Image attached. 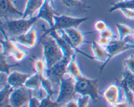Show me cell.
Segmentation results:
<instances>
[{
	"label": "cell",
	"mask_w": 134,
	"mask_h": 107,
	"mask_svg": "<svg viewBox=\"0 0 134 107\" xmlns=\"http://www.w3.org/2000/svg\"><path fill=\"white\" fill-rule=\"evenodd\" d=\"M98 85V80L84 76L76 80V93L82 96H88L93 103H96L99 99Z\"/></svg>",
	"instance_id": "obj_3"
},
{
	"label": "cell",
	"mask_w": 134,
	"mask_h": 107,
	"mask_svg": "<svg viewBox=\"0 0 134 107\" xmlns=\"http://www.w3.org/2000/svg\"><path fill=\"white\" fill-rule=\"evenodd\" d=\"M124 64H125V67L134 74V55L132 54L128 56L125 60H124Z\"/></svg>",
	"instance_id": "obj_29"
},
{
	"label": "cell",
	"mask_w": 134,
	"mask_h": 107,
	"mask_svg": "<svg viewBox=\"0 0 134 107\" xmlns=\"http://www.w3.org/2000/svg\"><path fill=\"white\" fill-rule=\"evenodd\" d=\"M24 86L31 91H39L41 89H42L41 80L37 73H35V74L30 76L26 80Z\"/></svg>",
	"instance_id": "obj_20"
},
{
	"label": "cell",
	"mask_w": 134,
	"mask_h": 107,
	"mask_svg": "<svg viewBox=\"0 0 134 107\" xmlns=\"http://www.w3.org/2000/svg\"><path fill=\"white\" fill-rule=\"evenodd\" d=\"M45 1H48V2H49V3H52L54 1V0H45Z\"/></svg>",
	"instance_id": "obj_36"
},
{
	"label": "cell",
	"mask_w": 134,
	"mask_h": 107,
	"mask_svg": "<svg viewBox=\"0 0 134 107\" xmlns=\"http://www.w3.org/2000/svg\"><path fill=\"white\" fill-rule=\"evenodd\" d=\"M7 57L5 56V55L1 54V58H0V61H1V73L6 74L7 75L10 74V69L12 67H16L19 65V64L15 63V64H9V63L7 61L6 58Z\"/></svg>",
	"instance_id": "obj_25"
},
{
	"label": "cell",
	"mask_w": 134,
	"mask_h": 107,
	"mask_svg": "<svg viewBox=\"0 0 134 107\" xmlns=\"http://www.w3.org/2000/svg\"><path fill=\"white\" fill-rule=\"evenodd\" d=\"M10 39L17 44L23 45L29 48H33L36 46L37 43V32L36 28L33 26L25 33L19 36L12 37Z\"/></svg>",
	"instance_id": "obj_11"
},
{
	"label": "cell",
	"mask_w": 134,
	"mask_h": 107,
	"mask_svg": "<svg viewBox=\"0 0 134 107\" xmlns=\"http://www.w3.org/2000/svg\"><path fill=\"white\" fill-rule=\"evenodd\" d=\"M38 20L37 16L28 19L21 18L6 20L1 23V31H4L10 38L19 36L31 29Z\"/></svg>",
	"instance_id": "obj_2"
},
{
	"label": "cell",
	"mask_w": 134,
	"mask_h": 107,
	"mask_svg": "<svg viewBox=\"0 0 134 107\" xmlns=\"http://www.w3.org/2000/svg\"><path fill=\"white\" fill-rule=\"evenodd\" d=\"M41 100L36 97H33L32 95L30 97L28 101L27 107H39L40 105Z\"/></svg>",
	"instance_id": "obj_32"
},
{
	"label": "cell",
	"mask_w": 134,
	"mask_h": 107,
	"mask_svg": "<svg viewBox=\"0 0 134 107\" xmlns=\"http://www.w3.org/2000/svg\"><path fill=\"white\" fill-rule=\"evenodd\" d=\"M109 28V27L106 22H105L104 20H98L94 23V29L98 33H101L103 31H105V30L108 29Z\"/></svg>",
	"instance_id": "obj_28"
},
{
	"label": "cell",
	"mask_w": 134,
	"mask_h": 107,
	"mask_svg": "<svg viewBox=\"0 0 134 107\" xmlns=\"http://www.w3.org/2000/svg\"><path fill=\"white\" fill-rule=\"evenodd\" d=\"M91 47L94 60L103 63V65H102V66L100 67V69H99L100 73H102V70H103L107 64V61H108L109 60L108 52H107L105 47L100 45L97 41L93 40L92 42Z\"/></svg>",
	"instance_id": "obj_14"
},
{
	"label": "cell",
	"mask_w": 134,
	"mask_h": 107,
	"mask_svg": "<svg viewBox=\"0 0 134 107\" xmlns=\"http://www.w3.org/2000/svg\"><path fill=\"white\" fill-rule=\"evenodd\" d=\"M67 74L74 78L75 80L84 77V74L81 71L80 67L76 60V55L72 57L71 60L69 61L67 67Z\"/></svg>",
	"instance_id": "obj_18"
},
{
	"label": "cell",
	"mask_w": 134,
	"mask_h": 107,
	"mask_svg": "<svg viewBox=\"0 0 134 107\" xmlns=\"http://www.w3.org/2000/svg\"><path fill=\"white\" fill-rule=\"evenodd\" d=\"M116 28L119 33V39L124 40L126 38L130 35H133L134 29L124 23H116Z\"/></svg>",
	"instance_id": "obj_22"
},
{
	"label": "cell",
	"mask_w": 134,
	"mask_h": 107,
	"mask_svg": "<svg viewBox=\"0 0 134 107\" xmlns=\"http://www.w3.org/2000/svg\"><path fill=\"white\" fill-rule=\"evenodd\" d=\"M45 0H27L23 12V18L33 17L32 16L41 8Z\"/></svg>",
	"instance_id": "obj_17"
},
{
	"label": "cell",
	"mask_w": 134,
	"mask_h": 107,
	"mask_svg": "<svg viewBox=\"0 0 134 107\" xmlns=\"http://www.w3.org/2000/svg\"><path fill=\"white\" fill-rule=\"evenodd\" d=\"M89 18H75L67 15L58 16H54V24L52 27L48 29H44L43 35H47L51 31H58V30H65L70 28H77L83 22L88 20Z\"/></svg>",
	"instance_id": "obj_4"
},
{
	"label": "cell",
	"mask_w": 134,
	"mask_h": 107,
	"mask_svg": "<svg viewBox=\"0 0 134 107\" xmlns=\"http://www.w3.org/2000/svg\"><path fill=\"white\" fill-rule=\"evenodd\" d=\"M90 98L88 96L81 95L78 100V107H88L89 100Z\"/></svg>",
	"instance_id": "obj_31"
},
{
	"label": "cell",
	"mask_w": 134,
	"mask_h": 107,
	"mask_svg": "<svg viewBox=\"0 0 134 107\" xmlns=\"http://www.w3.org/2000/svg\"><path fill=\"white\" fill-rule=\"evenodd\" d=\"M119 85H126L131 90L134 88V74L125 67L122 73V78L119 81Z\"/></svg>",
	"instance_id": "obj_21"
},
{
	"label": "cell",
	"mask_w": 134,
	"mask_h": 107,
	"mask_svg": "<svg viewBox=\"0 0 134 107\" xmlns=\"http://www.w3.org/2000/svg\"><path fill=\"white\" fill-rule=\"evenodd\" d=\"M14 90L8 84L1 87L0 91V107H12L10 104V96Z\"/></svg>",
	"instance_id": "obj_19"
},
{
	"label": "cell",
	"mask_w": 134,
	"mask_h": 107,
	"mask_svg": "<svg viewBox=\"0 0 134 107\" xmlns=\"http://www.w3.org/2000/svg\"><path fill=\"white\" fill-rule=\"evenodd\" d=\"M64 6L69 9H77L80 10H85L90 7L84 3L81 0H61Z\"/></svg>",
	"instance_id": "obj_23"
},
{
	"label": "cell",
	"mask_w": 134,
	"mask_h": 107,
	"mask_svg": "<svg viewBox=\"0 0 134 107\" xmlns=\"http://www.w3.org/2000/svg\"><path fill=\"white\" fill-rule=\"evenodd\" d=\"M64 31L66 33L67 35H68V40H69L70 44L77 51L78 53L83 55V56H85L87 58L94 60L93 56H88L86 53L82 52V51L79 50V48L82 44H85V43H88V42H87L85 40V35L86 34L85 33L81 32L77 28L67 29H65Z\"/></svg>",
	"instance_id": "obj_8"
},
{
	"label": "cell",
	"mask_w": 134,
	"mask_h": 107,
	"mask_svg": "<svg viewBox=\"0 0 134 107\" xmlns=\"http://www.w3.org/2000/svg\"><path fill=\"white\" fill-rule=\"evenodd\" d=\"M30 75L18 71H13L8 74L7 77V84L14 89L24 87Z\"/></svg>",
	"instance_id": "obj_15"
},
{
	"label": "cell",
	"mask_w": 134,
	"mask_h": 107,
	"mask_svg": "<svg viewBox=\"0 0 134 107\" xmlns=\"http://www.w3.org/2000/svg\"><path fill=\"white\" fill-rule=\"evenodd\" d=\"M133 38H134V32H133Z\"/></svg>",
	"instance_id": "obj_39"
},
{
	"label": "cell",
	"mask_w": 134,
	"mask_h": 107,
	"mask_svg": "<svg viewBox=\"0 0 134 107\" xmlns=\"http://www.w3.org/2000/svg\"><path fill=\"white\" fill-rule=\"evenodd\" d=\"M111 39H105V38L103 37H99V38H98V40H97V42H98L100 45L103 46L104 47H106L107 46H108L109 44H110V43H111Z\"/></svg>",
	"instance_id": "obj_34"
},
{
	"label": "cell",
	"mask_w": 134,
	"mask_h": 107,
	"mask_svg": "<svg viewBox=\"0 0 134 107\" xmlns=\"http://www.w3.org/2000/svg\"><path fill=\"white\" fill-rule=\"evenodd\" d=\"M61 106L56 100H52L51 96L47 95V97L41 99V103L39 107H58Z\"/></svg>",
	"instance_id": "obj_27"
},
{
	"label": "cell",
	"mask_w": 134,
	"mask_h": 107,
	"mask_svg": "<svg viewBox=\"0 0 134 107\" xmlns=\"http://www.w3.org/2000/svg\"><path fill=\"white\" fill-rule=\"evenodd\" d=\"M64 107H78V100L75 99H72L70 101L68 102Z\"/></svg>",
	"instance_id": "obj_35"
},
{
	"label": "cell",
	"mask_w": 134,
	"mask_h": 107,
	"mask_svg": "<svg viewBox=\"0 0 134 107\" xmlns=\"http://www.w3.org/2000/svg\"><path fill=\"white\" fill-rule=\"evenodd\" d=\"M13 1V0H0V18L1 19L9 20L10 16L22 18L23 13L14 7Z\"/></svg>",
	"instance_id": "obj_12"
},
{
	"label": "cell",
	"mask_w": 134,
	"mask_h": 107,
	"mask_svg": "<svg viewBox=\"0 0 134 107\" xmlns=\"http://www.w3.org/2000/svg\"><path fill=\"white\" fill-rule=\"evenodd\" d=\"M99 37H103L105 38V39H116V35L114 33L113 31L110 28H109L108 29L105 30V31H103L102 32L99 33Z\"/></svg>",
	"instance_id": "obj_30"
},
{
	"label": "cell",
	"mask_w": 134,
	"mask_h": 107,
	"mask_svg": "<svg viewBox=\"0 0 134 107\" xmlns=\"http://www.w3.org/2000/svg\"><path fill=\"white\" fill-rule=\"evenodd\" d=\"M1 32L5 39L1 40V54L6 57H13L16 62L23 61L28 55V52L20 48L17 43L9 37L4 31Z\"/></svg>",
	"instance_id": "obj_6"
},
{
	"label": "cell",
	"mask_w": 134,
	"mask_h": 107,
	"mask_svg": "<svg viewBox=\"0 0 134 107\" xmlns=\"http://www.w3.org/2000/svg\"><path fill=\"white\" fill-rule=\"evenodd\" d=\"M123 15L129 20H134V10L133 9H124L120 10Z\"/></svg>",
	"instance_id": "obj_33"
},
{
	"label": "cell",
	"mask_w": 134,
	"mask_h": 107,
	"mask_svg": "<svg viewBox=\"0 0 134 107\" xmlns=\"http://www.w3.org/2000/svg\"><path fill=\"white\" fill-rule=\"evenodd\" d=\"M13 1H14V0H13Z\"/></svg>",
	"instance_id": "obj_40"
},
{
	"label": "cell",
	"mask_w": 134,
	"mask_h": 107,
	"mask_svg": "<svg viewBox=\"0 0 134 107\" xmlns=\"http://www.w3.org/2000/svg\"><path fill=\"white\" fill-rule=\"evenodd\" d=\"M133 10H134V9H133Z\"/></svg>",
	"instance_id": "obj_41"
},
{
	"label": "cell",
	"mask_w": 134,
	"mask_h": 107,
	"mask_svg": "<svg viewBox=\"0 0 134 107\" xmlns=\"http://www.w3.org/2000/svg\"><path fill=\"white\" fill-rule=\"evenodd\" d=\"M120 1H126V0H120Z\"/></svg>",
	"instance_id": "obj_38"
},
{
	"label": "cell",
	"mask_w": 134,
	"mask_h": 107,
	"mask_svg": "<svg viewBox=\"0 0 134 107\" xmlns=\"http://www.w3.org/2000/svg\"><path fill=\"white\" fill-rule=\"evenodd\" d=\"M102 94L106 103L114 107L120 99V86L118 84H111L103 90Z\"/></svg>",
	"instance_id": "obj_13"
},
{
	"label": "cell",
	"mask_w": 134,
	"mask_h": 107,
	"mask_svg": "<svg viewBox=\"0 0 134 107\" xmlns=\"http://www.w3.org/2000/svg\"><path fill=\"white\" fill-rule=\"evenodd\" d=\"M76 80L69 74H66L61 80L60 83V90L57 98L55 100L62 106L73 99L76 94Z\"/></svg>",
	"instance_id": "obj_5"
},
{
	"label": "cell",
	"mask_w": 134,
	"mask_h": 107,
	"mask_svg": "<svg viewBox=\"0 0 134 107\" xmlns=\"http://www.w3.org/2000/svg\"><path fill=\"white\" fill-rule=\"evenodd\" d=\"M56 15L51 3L44 1V4L39 9L37 16L39 19H43L48 23L50 27H52L54 24V16Z\"/></svg>",
	"instance_id": "obj_16"
},
{
	"label": "cell",
	"mask_w": 134,
	"mask_h": 107,
	"mask_svg": "<svg viewBox=\"0 0 134 107\" xmlns=\"http://www.w3.org/2000/svg\"><path fill=\"white\" fill-rule=\"evenodd\" d=\"M58 107H64V106H58Z\"/></svg>",
	"instance_id": "obj_37"
},
{
	"label": "cell",
	"mask_w": 134,
	"mask_h": 107,
	"mask_svg": "<svg viewBox=\"0 0 134 107\" xmlns=\"http://www.w3.org/2000/svg\"><path fill=\"white\" fill-rule=\"evenodd\" d=\"M39 43L43 48V56L47 65V69H49L56 63L64 58V54L59 44L51 35H43L39 39Z\"/></svg>",
	"instance_id": "obj_1"
},
{
	"label": "cell",
	"mask_w": 134,
	"mask_h": 107,
	"mask_svg": "<svg viewBox=\"0 0 134 107\" xmlns=\"http://www.w3.org/2000/svg\"><path fill=\"white\" fill-rule=\"evenodd\" d=\"M134 9V0L120 1V2L113 3L108 11L109 13H113V12H115V10H122V9Z\"/></svg>",
	"instance_id": "obj_24"
},
{
	"label": "cell",
	"mask_w": 134,
	"mask_h": 107,
	"mask_svg": "<svg viewBox=\"0 0 134 107\" xmlns=\"http://www.w3.org/2000/svg\"><path fill=\"white\" fill-rule=\"evenodd\" d=\"M69 61L70 60L69 59L64 57L61 61L56 63L51 68L47 69L45 75L51 81L52 84L60 86V81L67 74V67Z\"/></svg>",
	"instance_id": "obj_7"
},
{
	"label": "cell",
	"mask_w": 134,
	"mask_h": 107,
	"mask_svg": "<svg viewBox=\"0 0 134 107\" xmlns=\"http://www.w3.org/2000/svg\"><path fill=\"white\" fill-rule=\"evenodd\" d=\"M31 96V90L25 86L14 89L10 96V104L12 107H23L28 103Z\"/></svg>",
	"instance_id": "obj_10"
},
{
	"label": "cell",
	"mask_w": 134,
	"mask_h": 107,
	"mask_svg": "<svg viewBox=\"0 0 134 107\" xmlns=\"http://www.w3.org/2000/svg\"><path fill=\"white\" fill-rule=\"evenodd\" d=\"M124 90V100L128 102L131 107H134V93L133 91L126 85H119Z\"/></svg>",
	"instance_id": "obj_26"
},
{
	"label": "cell",
	"mask_w": 134,
	"mask_h": 107,
	"mask_svg": "<svg viewBox=\"0 0 134 107\" xmlns=\"http://www.w3.org/2000/svg\"><path fill=\"white\" fill-rule=\"evenodd\" d=\"M109 54V60L107 63L112 60L113 57L118 55L122 54L123 52L128 50L133 49L134 44L129 43L128 41L120 40L119 39H113L108 46L105 47Z\"/></svg>",
	"instance_id": "obj_9"
}]
</instances>
